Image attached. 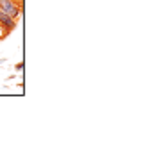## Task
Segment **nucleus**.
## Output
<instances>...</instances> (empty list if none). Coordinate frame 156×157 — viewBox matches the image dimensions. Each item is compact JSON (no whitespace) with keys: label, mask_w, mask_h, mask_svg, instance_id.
<instances>
[{"label":"nucleus","mask_w":156,"mask_h":157,"mask_svg":"<svg viewBox=\"0 0 156 157\" xmlns=\"http://www.w3.org/2000/svg\"><path fill=\"white\" fill-rule=\"evenodd\" d=\"M0 25H4L7 30L14 29V25H16V20L11 18L7 13H4V11H0Z\"/></svg>","instance_id":"2"},{"label":"nucleus","mask_w":156,"mask_h":157,"mask_svg":"<svg viewBox=\"0 0 156 157\" xmlns=\"http://www.w3.org/2000/svg\"><path fill=\"white\" fill-rule=\"evenodd\" d=\"M0 11L7 13L11 18H14V20L20 16V9L14 0H0Z\"/></svg>","instance_id":"1"}]
</instances>
